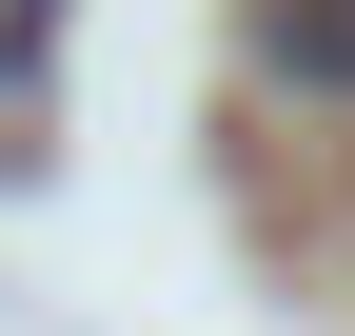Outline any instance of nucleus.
<instances>
[{
	"label": "nucleus",
	"mask_w": 355,
	"mask_h": 336,
	"mask_svg": "<svg viewBox=\"0 0 355 336\" xmlns=\"http://www.w3.org/2000/svg\"><path fill=\"white\" fill-rule=\"evenodd\" d=\"M257 60L296 99H355V0H257Z\"/></svg>",
	"instance_id": "nucleus-1"
}]
</instances>
